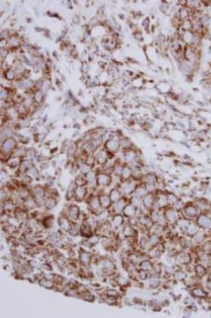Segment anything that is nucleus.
Returning a JSON list of instances; mask_svg holds the SVG:
<instances>
[{
    "label": "nucleus",
    "instance_id": "obj_26",
    "mask_svg": "<svg viewBox=\"0 0 211 318\" xmlns=\"http://www.w3.org/2000/svg\"><path fill=\"white\" fill-rule=\"evenodd\" d=\"M3 206L2 207H3V210L6 212H11L12 210H13L14 203L11 200H5V201H3Z\"/></svg>",
    "mask_w": 211,
    "mask_h": 318
},
{
    "label": "nucleus",
    "instance_id": "obj_46",
    "mask_svg": "<svg viewBox=\"0 0 211 318\" xmlns=\"http://www.w3.org/2000/svg\"><path fill=\"white\" fill-rule=\"evenodd\" d=\"M174 277L175 278V279H177L178 280H182L185 279L186 275L184 272L181 271H177V272L175 273Z\"/></svg>",
    "mask_w": 211,
    "mask_h": 318
},
{
    "label": "nucleus",
    "instance_id": "obj_7",
    "mask_svg": "<svg viewBox=\"0 0 211 318\" xmlns=\"http://www.w3.org/2000/svg\"><path fill=\"white\" fill-rule=\"evenodd\" d=\"M79 214H80V210H79V207L76 205H72L69 207L68 210V215L73 221H76L78 220L79 217Z\"/></svg>",
    "mask_w": 211,
    "mask_h": 318
},
{
    "label": "nucleus",
    "instance_id": "obj_5",
    "mask_svg": "<svg viewBox=\"0 0 211 318\" xmlns=\"http://www.w3.org/2000/svg\"><path fill=\"white\" fill-rule=\"evenodd\" d=\"M198 226L204 228H211V219L205 215H200L197 219Z\"/></svg>",
    "mask_w": 211,
    "mask_h": 318
},
{
    "label": "nucleus",
    "instance_id": "obj_33",
    "mask_svg": "<svg viewBox=\"0 0 211 318\" xmlns=\"http://www.w3.org/2000/svg\"><path fill=\"white\" fill-rule=\"evenodd\" d=\"M87 180L86 178H84V177L81 176H78L76 177L75 184L77 186H85V185L87 184Z\"/></svg>",
    "mask_w": 211,
    "mask_h": 318
},
{
    "label": "nucleus",
    "instance_id": "obj_4",
    "mask_svg": "<svg viewBox=\"0 0 211 318\" xmlns=\"http://www.w3.org/2000/svg\"><path fill=\"white\" fill-rule=\"evenodd\" d=\"M96 182L98 186H107L111 184V178L108 174H100L96 176Z\"/></svg>",
    "mask_w": 211,
    "mask_h": 318
},
{
    "label": "nucleus",
    "instance_id": "obj_36",
    "mask_svg": "<svg viewBox=\"0 0 211 318\" xmlns=\"http://www.w3.org/2000/svg\"><path fill=\"white\" fill-rule=\"evenodd\" d=\"M106 294H107V297H114V298H116V299H117V298L119 297L118 292L117 291V290H114V289L108 290L106 292Z\"/></svg>",
    "mask_w": 211,
    "mask_h": 318
},
{
    "label": "nucleus",
    "instance_id": "obj_20",
    "mask_svg": "<svg viewBox=\"0 0 211 318\" xmlns=\"http://www.w3.org/2000/svg\"><path fill=\"white\" fill-rule=\"evenodd\" d=\"M154 203V199L151 195H146L143 197V204L146 207L149 208L152 206Z\"/></svg>",
    "mask_w": 211,
    "mask_h": 318
},
{
    "label": "nucleus",
    "instance_id": "obj_21",
    "mask_svg": "<svg viewBox=\"0 0 211 318\" xmlns=\"http://www.w3.org/2000/svg\"><path fill=\"white\" fill-rule=\"evenodd\" d=\"M36 204V200L34 199V198H28V199H27L26 200H24V206L26 207V208L29 209V210H31V209H33L34 207H35Z\"/></svg>",
    "mask_w": 211,
    "mask_h": 318
},
{
    "label": "nucleus",
    "instance_id": "obj_32",
    "mask_svg": "<svg viewBox=\"0 0 211 318\" xmlns=\"http://www.w3.org/2000/svg\"><path fill=\"white\" fill-rule=\"evenodd\" d=\"M132 175V171L128 167H123L122 173H121V176H122L123 178L125 180H128L130 176Z\"/></svg>",
    "mask_w": 211,
    "mask_h": 318
},
{
    "label": "nucleus",
    "instance_id": "obj_24",
    "mask_svg": "<svg viewBox=\"0 0 211 318\" xmlns=\"http://www.w3.org/2000/svg\"><path fill=\"white\" fill-rule=\"evenodd\" d=\"M139 266H140V269L146 270L147 271H151V270L153 269V265L149 260H144V261L142 262L139 265Z\"/></svg>",
    "mask_w": 211,
    "mask_h": 318
},
{
    "label": "nucleus",
    "instance_id": "obj_30",
    "mask_svg": "<svg viewBox=\"0 0 211 318\" xmlns=\"http://www.w3.org/2000/svg\"><path fill=\"white\" fill-rule=\"evenodd\" d=\"M76 187V185L75 183H73L72 184L69 186L68 191L66 192V198L68 200L71 199V198L74 197V191H75Z\"/></svg>",
    "mask_w": 211,
    "mask_h": 318
},
{
    "label": "nucleus",
    "instance_id": "obj_23",
    "mask_svg": "<svg viewBox=\"0 0 211 318\" xmlns=\"http://www.w3.org/2000/svg\"><path fill=\"white\" fill-rule=\"evenodd\" d=\"M39 284L41 285L42 286L45 287V288L48 289H52L54 287L53 283L52 282L51 280H49L46 279V278H43L39 280Z\"/></svg>",
    "mask_w": 211,
    "mask_h": 318
},
{
    "label": "nucleus",
    "instance_id": "obj_2",
    "mask_svg": "<svg viewBox=\"0 0 211 318\" xmlns=\"http://www.w3.org/2000/svg\"><path fill=\"white\" fill-rule=\"evenodd\" d=\"M80 233L82 236L84 237H90L92 236V226L88 223L86 220H84L82 222L80 228Z\"/></svg>",
    "mask_w": 211,
    "mask_h": 318
},
{
    "label": "nucleus",
    "instance_id": "obj_37",
    "mask_svg": "<svg viewBox=\"0 0 211 318\" xmlns=\"http://www.w3.org/2000/svg\"><path fill=\"white\" fill-rule=\"evenodd\" d=\"M159 214H158V213L156 210H153V211L151 212L150 219L153 222H157L158 220H159Z\"/></svg>",
    "mask_w": 211,
    "mask_h": 318
},
{
    "label": "nucleus",
    "instance_id": "obj_25",
    "mask_svg": "<svg viewBox=\"0 0 211 318\" xmlns=\"http://www.w3.org/2000/svg\"><path fill=\"white\" fill-rule=\"evenodd\" d=\"M192 293L194 296L197 297H200V298H205L207 297V294L204 291V290L201 288H199V287L193 289Z\"/></svg>",
    "mask_w": 211,
    "mask_h": 318
},
{
    "label": "nucleus",
    "instance_id": "obj_34",
    "mask_svg": "<svg viewBox=\"0 0 211 318\" xmlns=\"http://www.w3.org/2000/svg\"><path fill=\"white\" fill-rule=\"evenodd\" d=\"M69 232L72 236H76L78 234L79 229L78 228V225H77V224H76L75 222H71V228L69 230Z\"/></svg>",
    "mask_w": 211,
    "mask_h": 318
},
{
    "label": "nucleus",
    "instance_id": "obj_44",
    "mask_svg": "<svg viewBox=\"0 0 211 318\" xmlns=\"http://www.w3.org/2000/svg\"><path fill=\"white\" fill-rule=\"evenodd\" d=\"M109 215V212L108 211H103V212H101L100 213V214H98V219L100 220V221H105V219H107L108 218Z\"/></svg>",
    "mask_w": 211,
    "mask_h": 318
},
{
    "label": "nucleus",
    "instance_id": "obj_38",
    "mask_svg": "<svg viewBox=\"0 0 211 318\" xmlns=\"http://www.w3.org/2000/svg\"><path fill=\"white\" fill-rule=\"evenodd\" d=\"M101 265H102L104 269L108 270V271H111L112 269L111 268L113 267V265L112 263L108 260H104L101 262Z\"/></svg>",
    "mask_w": 211,
    "mask_h": 318
},
{
    "label": "nucleus",
    "instance_id": "obj_27",
    "mask_svg": "<svg viewBox=\"0 0 211 318\" xmlns=\"http://www.w3.org/2000/svg\"><path fill=\"white\" fill-rule=\"evenodd\" d=\"M135 195L136 197L140 198V197H144L147 195L148 191L146 189V187H139L137 189L135 190Z\"/></svg>",
    "mask_w": 211,
    "mask_h": 318
},
{
    "label": "nucleus",
    "instance_id": "obj_18",
    "mask_svg": "<svg viewBox=\"0 0 211 318\" xmlns=\"http://www.w3.org/2000/svg\"><path fill=\"white\" fill-rule=\"evenodd\" d=\"M125 206V202L123 199H120L118 201L115 202L113 206V210L116 213L121 212L123 211L124 207Z\"/></svg>",
    "mask_w": 211,
    "mask_h": 318
},
{
    "label": "nucleus",
    "instance_id": "obj_48",
    "mask_svg": "<svg viewBox=\"0 0 211 318\" xmlns=\"http://www.w3.org/2000/svg\"><path fill=\"white\" fill-rule=\"evenodd\" d=\"M12 147H13V142H11V141H7L4 144L3 148L5 151L8 152L11 150Z\"/></svg>",
    "mask_w": 211,
    "mask_h": 318
},
{
    "label": "nucleus",
    "instance_id": "obj_35",
    "mask_svg": "<svg viewBox=\"0 0 211 318\" xmlns=\"http://www.w3.org/2000/svg\"><path fill=\"white\" fill-rule=\"evenodd\" d=\"M117 283L120 286H125V285L128 284L129 280L125 277L122 276V275H120V276L118 277Z\"/></svg>",
    "mask_w": 211,
    "mask_h": 318
},
{
    "label": "nucleus",
    "instance_id": "obj_1",
    "mask_svg": "<svg viewBox=\"0 0 211 318\" xmlns=\"http://www.w3.org/2000/svg\"><path fill=\"white\" fill-rule=\"evenodd\" d=\"M87 189L85 186H77L74 191V197L78 202H81L86 197Z\"/></svg>",
    "mask_w": 211,
    "mask_h": 318
},
{
    "label": "nucleus",
    "instance_id": "obj_22",
    "mask_svg": "<svg viewBox=\"0 0 211 318\" xmlns=\"http://www.w3.org/2000/svg\"><path fill=\"white\" fill-rule=\"evenodd\" d=\"M109 197L111 198V200L112 202H115L118 201L119 200L121 199V195L120 191L118 189H113L110 193V195Z\"/></svg>",
    "mask_w": 211,
    "mask_h": 318
},
{
    "label": "nucleus",
    "instance_id": "obj_43",
    "mask_svg": "<svg viewBox=\"0 0 211 318\" xmlns=\"http://www.w3.org/2000/svg\"><path fill=\"white\" fill-rule=\"evenodd\" d=\"M96 159H97L96 160L98 161V162L100 164H104L107 161L105 154L102 153V152H101V153L98 154V157H97Z\"/></svg>",
    "mask_w": 211,
    "mask_h": 318
},
{
    "label": "nucleus",
    "instance_id": "obj_10",
    "mask_svg": "<svg viewBox=\"0 0 211 318\" xmlns=\"http://www.w3.org/2000/svg\"><path fill=\"white\" fill-rule=\"evenodd\" d=\"M123 215L126 216L127 217H133L135 216L136 214V207L135 206H133V204H128L125 205V206L124 207L123 210Z\"/></svg>",
    "mask_w": 211,
    "mask_h": 318
},
{
    "label": "nucleus",
    "instance_id": "obj_51",
    "mask_svg": "<svg viewBox=\"0 0 211 318\" xmlns=\"http://www.w3.org/2000/svg\"><path fill=\"white\" fill-rule=\"evenodd\" d=\"M7 198V193L6 191H5L4 189H1V202H3L5 200V199Z\"/></svg>",
    "mask_w": 211,
    "mask_h": 318
},
{
    "label": "nucleus",
    "instance_id": "obj_28",
    "mask_svg": "<svg viewBox=\"0 0 211 318\" xmlns=\"http://www.w3.org/2000/svg\"><path fill=\"white\" fill-rule=\"evenodd\" d=\"M195 272L198 276L200 277H204L207 274V269H206L202 265H197L195 267Z\"/></svg>",
    "mask_w": 211,
    "mask_h": 318
},
{
    "label": "nucleus",
    "instance_id": "obj_39",
    "mask_svg": "<svg viewBox=\"0 0 211 318\" xmlns=\"http://www.w3.org/2000/svg\"><path fill=\"white\" fill-rule=\"evenodd\" d=\"M149 241H150V245H153V246H156V245H157L158 244L159 239H158V237H157V235L152 234L150 237V239H149Z\"/></svg>",
    "mask_w": 211,
    "mask_h": 318
},
{
    "label": "nucleus",
    "instance_id": "obj_13",
    "mask_svg": "<svg viewBox=\"0 0 211 318\" xmlns=\"http://www.w3.org/2000/svg\"><path fill=\"white\" fill-rule=\"evenodd\" d=\"M185 214L188 217H195L198 214V210L197 207L193 206H190L186 207L184 210Z\"/></svg>",
    "mask_w": 211,
    "mask_h": 318
},
{
    "label": "nucleus",
    "instance_id": "obj_19",
    "mask_svg": "<svg viewBox=\"0 0 211 318\" xmlns=\"http://www.w3.org/2000/svg\"><path fill=\"white\" fill-rule=\"evenodd\" d=\"M123 234L126 238L128 237H133L135 236V230L129 225H127L123 230Z\"/></svg>",
    "mask_w": 211,
    "mask_h": 318
},
{
    "label": "nucleus",
    "instance_id": "obj_12",
    "mask_svg": "<svg viewBox=\"0 0 211 318\" xmlns=\"http://www.w3.org/2000/svg\"><path fill=\"white\" fill-rule=\"evenodd\" d=\"M177 262L181 264H187L191 261L190 255L185 252H181L177 256Z\"/></svg>",
    "mask_w": 211,
    "mask_h": 318
},
{
    "label": "nucleus",
    "instance_id": "obj_11",
    "mask_svg": "<svg viewBox=\"0 0 211 318\" xmlns=\"http://www.w3.org/2000/svg\"><path fill=\"white\" fill-rule=\"evenodd\" d=\"M44 204L46 209H48L49 210H52L53 208H54L57 205V200L55 199V198H54L53 197L49 196L44 199Z\"/></svg>",
    "mask_w": 211,
    "mask_h": 318
},
{
    "label": "nucleus",
    "instance_id": "obj_14",
    "mask_svg": "<svg viewBox=\"0 0 211 318\" xmlns=\"http://www.w3.org/2000/svg\"><path fill=\"white\" fill-rule=\"evenodd\" d=\"M79 259H80V262L82 264L87 265L91 262L92 256L88 252L84 251L81 252L80 254H79Z\"/></svg>",
    "mask_w": 211,
    "mask_h": 318
},
{
    "label": "nucleus",
    "instance_id": "obj_9",
    "mask_svg": "<svg viewBox=\"0 0 211 318\" xmlns=\"http://www.w3.org/2000/svg\"><path fill=\"white\" fill-rule=\"evenodd\" d=\"M71 222L66 217H61L59 220V226L65 231H68L71 228Z\"/></svg>",
    "mask_w": 211,
    "mask_h": 318
},
{
    "label": "nucleus",
    "instance_id": "obj_50",
    "mask_svg": "<svg viewBox=\"0 0 211 318\" xmlns=\"http://www.w3.org/2000/svg\"><path fill=\"white\" fill-rule=\"evenodd\" d=\"M203 249H204L205 251L207 252V253H208L209 254V252H211V243L209 242L207 243H205L204 245V246H203Z\"/></svg>",
    "mask_w": 211,
    "mask_h": 318
},
{
    "label": "nucleus",
    "instance_id": "obj_49",
    "mask_svg": "<svg viewBox=\"0 0 211 318\" xmlns=\"http://www.w3.org/2000/svg\"><path fill=\"white\" fill-rule=\"evenodd\" d=\"M99 239H100V237L98 236H91L90 237H89L88 241L90 242V243L92 245L94 244L97 243L99 241Z\"/></svg>",
    "mask_w": 211,
    "mask_h": 318
},
{
    "label": "nucleus",
    "instance_id": "obj_41",
    "mask_svg": "<svg viewBox=\"0 0 211 318\" xmlns=\"http://www.w3.org/2000/svg\"><path fill=\"white\" fill-rule=\"evenodd\" d=\"M157 202V204L158 205V206L160 207L165 206L168 202V198H166V197H164V196H161L160 197L159 199H158Z\"/></svg>",
    "mask_w": 211,
    "mask_h": 318
},
{
    "label": "nucleus",
    "instance_id": "obj_17",
    "mask_svg": "<svg viewBox=\"0 0 211 318\" xmlns=\"http://www.w3.org/2000/svg\"><path fill=\"white\" fill-rule=\"evenodd\" d=\"M123 222V217L120 214H116L112 219V226L115 228H118L122 224Z\"/></svg>",
    "mask_w": 211,
    "mask_h": 318
},
{
    "label": "nucleus",
    "instance_id": "obj_45",
    "mask_svg": "<svg viewBox=\"0 0 211 318\" xmlns=\"http://www.w3.org/2000/svg\"><path fill=\"white\" fill-rule=\"evenodd\" d=\"M138 277L139 279L142 280H144L148 278V273L147 271L140 269L138 271Z\"/></svg>",
    "mask_w": 211,
    "mask_h": 318
},
{
    "label": "nucleus",
    "instance_id": "obj_15",
    "mask_svg": "<svg viewBox=\"0 0 211 318\" xmlns=\"http://www.w3.org/2000/svg\"><path fill=\"white\" fill-rule=\"evenodd\" d=\"M165 219L170 222H173L177 219V213L173 209H168L165 212Z\"/></svg>",
    "mask_w": 211,
    "mask_h": 318
},
{
    "label": "nucleus",
    "instance_id": "obj_16",
    "mask_svg": "<svg viewBox=\"0 0 211 318\" xmlns=\"http://www.w3.org/2000/svg\"><path fill=\"white\" fill-rule=\"evenodd\" d=\"M100 200L101 206L104 207V208H108V207L111 206L112 201L110 197L108 196V195H101L100 197Z\"/></svg>",
    "mask_w": 211,
    "mask_h": 318
},
{
    "label": "nucleus",
    "instance_id": "obj_31",
    "mask_svg": "<svg viewBox=\"0 0 211 318\" xmlns=\"http://www.w3.org/2000/svg\"><path fill=\"white\" fill-rule=\"evenodd\" d=\"M187 231L188 235H190V236H193V235L197 234L198 232V226L193 224H190L188 225V226L187 227Z\"/></svg>",
    "mask_w": 211,
    "mask_h": 318
},
{
    "label": "nucleus",
    "instance_id": "obj_42",
    "mask_svg": "<svg viewBox=\"0 0 211 318\" xmlns=\"http://www.w3.org/2000/svg\"><path fill=\"white\" fill-rule=\"evenodd\" d=\"M96 176L93 172L90 171L86 174V179L88 182H93L94 180H96Z\"/></svg>",
    "mask_w": 211,
    "mask_h": 318
},
{
    "label": "nucleus",
    "instance_id": "obj_47",
    "mask_svg": "<svg viewBox=\"0 0 211 318\" xmlns=\"http://www.w3.org/2000/svg\"><path fill=\"white\" fill-rule=\"evenodd\" d=\"M140 246L143 248V249H145V248H147L148 245H150V241H149V240H148L147 239H146L145 237H142V238L141 239V240H140Z\"/></svg>",
    "mask_w": 211,
    "mask_h": 318
},
{
    "label": "nucleus",
    "instance_id": "obj_29",
    "mask_svg": "<svg viewBox=\"0 0 211 318\" xmlns=\"http://www.w3.org/2000/svg\"><path fill=\"white\" fill-rule=\"evenodd\" d=\"M149 284H150V286L151 288L155 289L159 286V285L160 284V281L158 278L153 277H151L150 280H149Z\"/></svg>",
    "mask_w": 211,
    "mask_h": 318
},
{
    "label": "nucleus",
    "instance_id": "obj_8",
    "mask_svg": "<svg viewBox=\"0 0 211 318\" xmlns=\"http://www.w3.org/2000/svg\"><path fill=\"white\" fill-rule=\"evenodd\" d=\"M122 190L124 193L127 195L131 194L135 190V185L133 182L125 180L122 186Z\"/></svg>",
    "mask_w": 211,
    "mask_h": 318
},
{
    "label": "nucleus",
    "instance_id": "obj_3",
    "mask_svg": "<svg viewBox=\"0 0 211 318\" xmlns=\"http://www.w3.org/2000/svg\"><path fill=\"white\" fill-rule=\"evenodd\" d=\"M33 195L34 199L36 200V203L38 202L42 201L44 199V198L45 197L46 191L43 187L40 186H36L33 189Z\"/></svg>",
    "mask_w": 211,
    "mask_h": 318
},
{
    "label": "nucleus",
    "instance_id": "obj_6",
    "mask_svg": "<svg viewBox=\"0 0 211 318\" xmlns=\"http://www.w3.org/2000/svg\"><path fill=\"white\" fill-rule=\"evenodd\" d=\"M88 204L90 208L94 211L98 210L101 207L100 198L97 196H92L88 200Z\"/></svg>",
    "mask_w": 211,
    "mask_h": 318
},
{
    "label": "nucleus",
    "instance_id": "obj_40",
    "mask_svg": "<svg viewBox=\"0 0 211 318\" xmlns=\"http://www.w3.org/2000/svg\"><path fill=\"white\" fill-rule=\"evenodd\" d=\"M53 224V218L52 216H49L48 217L44 219V225L46 228H51Z\"/></svg>",
    "mask_w": 211,
    "mask_h": 318
}]
</instances>
